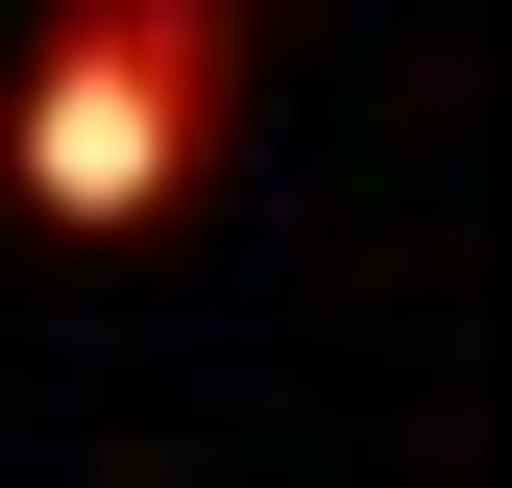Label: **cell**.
<instances>
[{"label": "cell", "instance_id": "cell-1", "mask_svg": "<svg viewBox=\"0 0 512 488\" xmlns=\"http://www.w3.org/2000/svg\"><path fill=\"white\" fill-rule=\"evenodd\" d=\"M244 25H269V0H49V25L0 49V220H49V244H171V220L220 196Z\"/></svg>", "mask_w": 512, "mask_h": 488}]
</instances>
